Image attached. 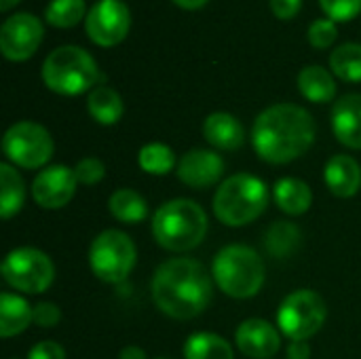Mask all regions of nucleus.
<instances>
[{"mask_svg":"<svg viewBox=\"0 0 361 359\" xmlns=\"http://www.w3.org/2000/svg\"><path fill=\"white\" fill-rule=\"evenodd\" d=\"M315 142V121L302 106L275 104L262 110L252 129L258 157L273 165H286L302 157Z\"/></svg>","mask_w":361,"mask_h":359,"instance_id":"f257e3e1","label":"nucleus"},{"mask_svg":"<svg viewBox=\"0 0 361 359\" xmlns=\"http://www.w3.org/2000/svg\"><path fill=\"white\" fill-rule=\"evenodd\" d=\"M214 286L201 262L192 258L165 260L152 277V300L171 320H192L212 303Z\"/></svg>","mask_w":361,"mask_h":359,"instance_id":"f03ea898","label":"nucleus"},{"mask_svg":"<svg viewBox=\"0 0 361 359\" xmlns=\"http://www.w3.org/2000/svg\"><path fill=\"white\" fill-rule=\"evenodd\" d=\"M152 233L157 243L169 252L195 250L207 233L205 209L192 199L167 201L152 218Z\"/></svg>","mask_w":361,"mask_h":359,"instance_id":"7ed1b4c3","label":"nucleus"},{"mask_svg":"<svg viewBox=\"0 0 361 359\" xmlns=\"http://www.w3.org/2000/svg\"><path fill=\"white\" fill-rule=\"evenodd\" d=\"M99 80L102 72L91 53L74 44L53 49L42 63V83L57 95L76 97L85 91H93Z\"/></svg>","mask_w":361,"mask_h":359,"instance_id":"20e7f679","label":"nucleus"},{"mask_svg":"<svg viewBox=\"0 0 361 359\" xmlns=\"http://www.w3.org/2000/svg\"><path fill=\"white\" fill-rule=\"evenodd\" d=\"M269 205V186L252 176L237 174L220 184L214 195V214L226 226H245L262 216Z\"/></svg>","mask_w":361,"mask_h":359,"instance_id":"39448f33","label":"nucleus"},{"mask_svg":"<svg viewBox=\"0 0 361 359\" xmlns=\"http://www.w3.org/2000/svg\"><path fill=\"white\" fill-rule=\"evenodd\" d=\"M218 288L231 298H252L264 286V262L247 245H226L222 248L212 267Z\"/></svg>","mask_w":361,"mask_h":359,"instance_id":"423d86ee","label":"nucleus"},{"mask_svg":"<svg viewBox=\"0 0 361 359\" xmlns=\"http://www.w3.org/2000/svg\"><path fill=\"white\" fill-rule=\"evenodd\" d=\"M137 260L135 243L123 231L108 229L99 233L89 248V264L97 279L121 284L129 277Z\"/></svg>","mask_w":361,"mask_h":359,"instance_id":"0eeeda50","label":"nucleus"},{"mask_svg":"<svg viewBox=\"0 0 361 359\" xmlns=\"http://www.w3.org/2000/svg\"><path fill=\"white\" fill-rule=\"evenodd\" d=\"M326 315V303L317 292L296 290L283 298L277 311V324L290 341H309L322 330Z\"/></svg>","mask_w":361,"mask_h":359,"instance_id":"6e6552de","label":"nucleus"},{"mask_svg":"<svg viewBox=\"0 0 361 359\" xmlns=\"http://www.w3.org/2000/svg\"><path fill=\"white\" fill-rule=\"evenodd\" d=\"M53 150L51 133L34 121H19L11 125L2 138V152L13 165L23 169L44 167L51 161Z\"/></svg>","mask_w":361,"mask_h":359,"instance_id":"1a4fd4ad","label":"nucleus"},{"mask_svg":"<svg viewBox=\"0 0 361 359\" xmlns=\"http://www.w3.org/2000/svg\"><path fill=\"white\" fill-rule=\"evenodd\" d=\"M2 279L25 294H42L55 279V267L51 258L36 248L11 250L2 262Z\"/></svg>","mask_w":361,"mask_h":359,"instance_id":"9d476101","label":"nucleus"},{"mask_svg":"<svg viewBox=\"0 0 361 359\" xmlns=\"http://www.w3.org/2000/svg\"><path fill=\"white\" fill-rule=\"evenodd\" d=\"M131 28V13L123 0H99L87 11V36L104 49L116 47L125 40Z\"/></svg>","mask_w":361,"mask_h":359,"instance_id":"9b49d317","label":"nucleus"},{"mask_svg":"<svg viewBox=\"0 0 361 359\" xmlns=\"http://www.w3.org/2000/svg\"><path fill=\"white\" fill-rule=\"evenodd\" d=\"M44 36L42 21L32 13H15L0 28V51L8 61H27Z\"/></svg>","mask_w":361,"mask_h":359,"instance_id":"f8f14e48","label":"nucleus"},{"mask_svg":"<svg viewBox=\"0 0 361 359\" xmlns=\"http://www.w3.org/2000/svg\"><path fill=\"white\" fill-rule=\"evenodd\" d=\"M76 186L78 180L74 169L66 165H49L36 174L32 182V197L42 209H61L72 201Z\"/></svg>","mask_w":361,"mask_h":359,"instance_id":"ddd939ff","label":"nucleus"},{"mask_svg":"<svg viewBox=\"0 0 361 359\" xmlns=\"http://www.w3.org/2000/svg\"><path fill=\"white\" fill-rule=\"evenodd\" d=\"M222 174H224L222 157L205 148H195L186 152L178 163V178L195 190L214 186L222 178Z\"/></svg>","mask_w":361,"mask_h":359,"instance_id":"4468645a","label":"nucleus"},{"mask_svg":"<svg viewBox=\"0 0 361 359\" xmlns=\"http://www.w3.org/2000/svg\"><path fill=\"white\" fill-rule=\"evenodd\" d=\"M237 347L243 355L252 359H271L281 347L279 332L267 320H245L235 330Z\"/></svg>","mask_w":361,"mask_h":359,"instance_id":"2eb2a0df","label":"nucleus"},{"mask_svg":"<svg viewBox=\"0 0 361 359\" xmlns=\"http://www.w3.org/2000/svg\"><path fill=\"white\" fill-rule=\"evenodd\" d=\"M332 131L343 146L361 150V93H347L334 104Z\"/></svg>","mask_w":361,"mask_h":359,"instance_id":"dca6fc26","label":"nucleus"},{"mask_svg":"<svg viewBox=\"0 0 361 359\" xmlns=\"http://www.w3.org/2000/svg\"><path fill=\"white\" fill-rule=\"evenodd\" d=\"M324 180L334 197L349 199V197L357 195L361 188L360 163L349 154H336L328 161Z\"/></svg>","mask_w":361,"mask_h":359,"instance_id":"f3484780","label":"nucleus"},{"mask_svg":"<svg viewBox=\"0 0 361 359\" xmlns=\"http://www.w3.org/2000/svg\"><path fill=\"white\" fill-rule=\"evenodd\" d=\"M203 135L218 150H237L245 142L243 125L228 112H212L203 123Z\"/></svg>","mask_w":361,"mask_h":359,"instance_id":"a211bd4d","label":"nucleus"},{"mask_svg":"<svg viewBox=\"0 0 361 359\" xmlns=\"http://www.w3.org/2000/svg\"><path fill=\"white\" fill-rule=\"evenodd\" d=\"M273 199L288 216H302L313 203V193L309 184L298 178H281L273 186Z\"/></svg>","mask_w":361,"mask_h":359,"instance_id":"6ab92c4d","label":"nucleus"},{"mask_svg":"<svg viewBox=\"0 0 361 359\" xmlns=\"http://www.w3.org/2000/svg\"><path fill=\"white\" fill-rule=\"evenodd\" d=\"M34 322V309L25 298L4 292L0 296V336L11 339L21 334Z\"/></svg>","mask_w":361,"mask_h":359,"instance_id":"aec40b11","label":"nucleus"},{"mask_svg":"<svg viewBox=\"0 0 361 359\" xmlns=\"http://www.w3.org/2000/svg\"><path fill=\"white\" fill-rule=\"evenodd\" d=\"M298 91L313 104H326L336 95V80L326 68L307 66L298 74Z\"/></svg>","mask_w":361,"mask_h":359,"instance_id":"412c9836","label":"nucleus"},{"mask_svg":"<svg viewBox=\"0 0 361 359\" xmlns=\"http://www.w3.org/2000/svg\"><path fill=\"white\" fill-rule=\"evenodd\" d=\"M87 108H89V114L99 125H114L123 116V99L118 91H114L112 87H104V85L95 87L89 93Z\"/></svg>","mask_w":361,"mask_h":359,"instance_id":"4be33fe9","label":"nucleus"},{"mask_svg":"<svg viewBox=\"0 0 361 359\" xmlns=\"http://www.w3.org/2000/svg\"><path fill=\"white\" fill-rule=\"evenodd\" d=\"M25 201V186L21 176L8 163L0 165V216L4 220L13 218Z\"/></svg>","mask_w":361,"mask_h":359,"instance_id":"5701e85b","label":"nucleus"},{"mask_svg":"<svg viewBox=\"0 0 361 359\" xmlns=\"http://www.w3.org/2000/svg\"><path fill=\"white\" fill-rule=\"evenodd\" d=\"M110 214L125 224H137L144 222L148 216V203L144 201V197L131 188H118L112 193L110 201H108Z\"/></svg>","mask_w":361,"mask_h":359,"instance_id":"b1692460","label":"nucleus"},{"mask_svg":"<svg viewBox=\"0 0 361 359\" xmlns=\"http://www.w3.org/2000/svg\"><path fill=\"white\" fill-rule=\"evenodd\" d=\"M184 358L186 359H235L233 347L218 334L212 332H197L190 334L184 343Z\"/></svg>","mask_w":361,"mask_h":359,"instance_id":"393cba45","label":"nucleus"},{"mask_svg":"<svg viewBox=\"0 0 361 359\" xmlns=\"http://www.w3.org/2000/svg\"><path fill=\"white\" fill-rule=\"evenodd\" d=\"M330 68L338 78L347 83H361V44H338L330 55Z\"/></svg>","mask_w":361,"mask_h":359,"instance_id":"a878e982","label":"nucleus"},{"mask_svg":"<svg viewBox=\"0 0 361 359\" xmlns=\"http://www.w3.org/2000/svg\"><path fill=\"white\" fill-rule=\"evenodd\" d=\"M85 0H51L44 8V19L53 28L66 30L80 23L85 17Z\"/></svg>","mask_w":361,"mask_h":359,"instance_id":"bb28decb","label":"nucleus"},{"mask_svg":"<svg viewBox=\"0 0 361 359\" xmlns=\"http://www.w3.org/2000/svg\"><path fill=\"white\" fill-rule=\"evenodd\" d=\"M137 163L140 167L146 171V174H152V176H165L173 169L176 165V157H173V150L161 142H152V144H146L142 150H140V157H137Z\"/></svg>","mask_w":361,"mask_h":359,"instance_id":"cd10ccee","label":"nucleus"},{"mask_svg":"<svg viewBox=\"0 0 361 359\" xmlns=\"http://www.w3.org/2000/svg\"><path fill=\"white\" fill-rule=\"evenodd\" d=\"M300 243V231L292 222H275L267 233V250L275 258L290 256Z\"/></svg>","mask_w":361,"mask_h":359,"instance_id":"c85d7f7f","label":"nucleus"},{"mask_svg":"<svg viewBox=\"0 0 361 359\" xmlns=\"http://www.w3.org/2000/svg\"><path fill=\"white\" fill-rule=\"evenodd\" d=\"M319 4L332 21H351L361 13V0H319Z\"/></svg>","mask_w":361,"mask_h":359,"instance_id":"c756f323","label":"nucleus"},{"mask_svg":"<svg viewBox=\"0 0 361 359\" xmlns=\"http://www.w3.org/2000/svg\"><path fill=\"white\" fill-rule=\"evenodd\" d=\"M336 38H338V28L336 21L332 19H317L309 28V42L315 49H328L330 44H334Z\"/></svg>","mask_w":361,"mask_h":359,"instance_id":"7c9ffc66","label":"nucleus"},{"mask_svg":"<svg viewBox=\"0 0 361 359\" xmlns=\"http://www.w3.org/2000/svg\"><path fill=\"white\" fill-rule=\"evenodd\" d=\"M74 174H76V180L78 184H85V186H93L97 184L106 169H104V163L95 157H87V159H80L78 165L74 167Z\"/></svg>","mask_w":361,"mask_h":359,"instance_id":"2f4dec72","label":"nucleus"},{"mask_svg":"<svg viewBox=\"0 0 361 359\" xmlns=\"http://www.w3.org/2000/svg\"><path fill=\"white\" fill-rule=\"evenodd\" d=\"M61 320V311L53 303H40L34 307V324L38 328H55Z\"/></svg>","mask_w":361,"mask_h":359,"instance_id":"473e14b6","label":"nucleus"},{"mask_svg":"<svg viewBox=\"0 0 361 359\" xmlns=\"http://www.w3.org/2000/svg\"><path fill=\"white\" fill-rule=\"evenodd\" d=\"M27 359H66V351L61 345H57L53 341H42L30 349Z\"/></svg>","mask_w":361,"mask_h":359,"instance_id":"72a5a7b5","label":"nucleus"},{"mask_svg":"<svg viewBox=\"0 0 361 359\" xmlns=\"http://www.w3.org/2000/svg\"><path fill=\"white\" fill-rule=\"evenodd\" d=\"M271 2V11L275 17L279 19H292L298 15L302 0H269Z\"/></svg>","mask_w":361,"mask_h":359,"instance_id":"f704fd0d","label":"nucleus"},{"mask_svg":"<svg viewBox=\"0 0 361 359\" xmlns=\"http://www.w3.org/2000/svg\"><path fill=\"white\" fill-rule=\"evenodd\" d=\"M311 358V347L307 341H292L288 347V359H309Z\"/></svg>","mask_w":361,"mask_h":359,"instance_id":"c9c22d12","label":"nucleus"},{"mask_svg":"<svg viewBox=\"0 0 361 359\" xmlns=\"http://www.w3.org/2000/svg\"><path fill=\"white\" fill-rule=\"evenodd\" d=\"M118 359H148V358H146L144 349H140V347H135V345H129V347H125V349L118 353Z\"/></svg>","mask_w":361,"mask_h":359,"instance_id":"e433bc0d","label":"nucleus"},{"mask_svg":"<svg viewBox=\"0 0 361 359\" xmlns=\"http://www.w3.org/2000/svg\"><path fill=\"white\" fill-rule=\"evenodd\" d=\"M173 4H178L180 8H184V11H197V8H201L207 0H171Z\"/></svg>","mask_w":361,"mask_h":359,"instance_id":"4c0bfd02","label":"nucleus"},{"mask_svg":"<svg viewBox=\"0 0 361 359\" xmlns=\"http://www.w3.org/2000/svg\"><path fill=\"white\" fill-rule=\"evenodd\" d=\"M17 2H21V0H0V11L6 13V11H11Z\"/></svg>","mask_w":361,"mask_h":359,"instance_id":"58836bf2","label":"nucleus"},{"mask_svg":"<svg viewBox=\"0 0 361 359\" xmlns=\"http://www.w3.org/2000/svg\"><path fill=\"white\" fill-rule=\"evenodd\" d=\"M159 359H165V358H159Z\"/></svg>","mask_w":361,"mask_h":359,"instance_id":"ea45409f","label":"nucleus"}]
</instances>
